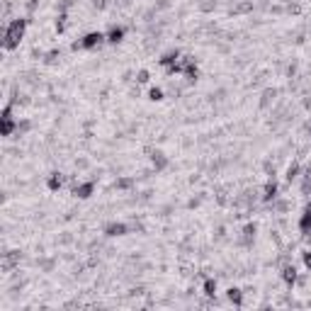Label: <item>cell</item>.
<instances>
[{
    "label": "cell",
    "mask_w": 311,
    "mask_h": 311,
    "mask_svg": "<svg viewBox=\"0 0 311 311\" xmlns=\"http://www.w3.org/2000/svg\"><path fill=\"white\" fill-rule=\"evenodd\" d=\"M25 29H27V20L25 17H15L10 20L5 29H3V49H17L22 37H25Z\"/></svg>",
    "instance_id": "obj_1"
},
{
    "label": "cell",
    "mask_w": 311,
    "mask_h": 311,
    "mask_svg": "<svg viewBox=\"0 0 311 311\" xmlns=\"http://www.w3.org/2000/svg\"><path fill=\"white\" fill-rule=\"evenodd\" d=\"M12 134H17V122L12 119V105H5L0 117V137H12Z\"/></svg>",
    "instance_id": "obj_2"
},
{
    "label": "cell",
    "mask_w": 311,
    "mask_h": 311,
    "mask_svg": "<svg viewBox=\"0 0 311 311\" xmlns=\"http://www.w3.org/2000/svg\"><path fill=\"white\" fill-rule=\"evenodd\" d=\"M102 42H107V37L102 32H88L83 39H78L73 44V49H98Z\"/></svg>",
    "instance_id": "obj_3"
},
{
    "label": "cell",
    "mask_w": 311,
    "mask_h": 311,
    "mask_svg": "<svg viewBox=\"0 0 311 311\" xmlns=\"http://www.w3.org/2000/svg\"><path fill=\"white\" fill-rule=\"evenodd\" d=\"M92 192H95V183H92V180L73 185V195L78 197V200H88V197H92Z\"/></svg>",
    "instance_id": "obj_4"
},
{
    "label": "cell",
    "mask_w": 311,
    "mask_h": 311,
    "mask_svg": "<svg viewBox=\"0 0 311 311\" xmlns=\"http://www.w3.org/2000/svg\"><path fill=\"white\" fill-rule=\"evenodd\" d=\"M297 280H299V270H297V265H292V263L282 265V282L287 284V287H294Z\"/></svg>",
    "instance_id": "obj_5"
},
{
    "label": "cell",
    "mask_w": 311,
    "mask_h": 311,
    "mask_svg": "<svg viewBox=\"0 0 311 311\" xmlns=\"http://www.w3.org/2000/svg\"><path fill=\"white\" fill-rule=\"evenodd\" d=\"M127 231H129V226H127V224H122V221H112V224H107V226H105V234H107L110 238L124 236Z\"/></svg>",
    "instance_id": "obj_6"
},
{
    "label": "cell",
    "mask_w": 311,
    "mask_h": 311,
    "mask_svg": "<svg viewBox=\"0 0 311 311\" xmlns=\"http://www.w3.org/2000/svg\"><path fill=\"white\" fill-rule=\"evenodd\" d=\"M277 197H280V185L275 183V180H270V183L263 187V197H260V200H263V202H275Z\"/></svg>",
    "instance_id": "obj_7"
},
{
    "label": "cell",
    "mask_w": 311,
    "mask_h": 311,
    "mask_svg": "<svg viewBox=\"0 0 311 311\" xmlns=\"http://www.w3.org/2000/svg\"><path fill=\"white\" fill-rule=\"evenodd\" d=\"M217 280L214 277H204V282H202V292H204V297H209V299H214L217 297Z\"/></svg>",
    "instance_id": "obj_8"
},
{
    "label": "cell",
    "mask_w": 311,
    "mask_h": 311,
    "mask_svg": "<svg viewBox=\"0 0 311 311\" xmlns=\"http://www.w3.org/2000/svg\"><path fill=\"white\" fill-rule=\"evenodd\" d=\"M226 299H229L234 306H241V304H243V292H241L238 287H229V289H226Z\"/></svg>",
    "instance_id": "obj_9"
},
{
    "label": "cell",
    "mask_w": 311,
    "mask_h": 311,
    "mask_svg": "<svg viewBox=\"0 0 311 311\" xmlns=\"http://www.w3.org/2000/svg\"><path fill=\"white\" fill-rule=\"evenodd\" d=\"M46 187H49L51 192L61 190V187H64V178H61V173H51V175H49V180H46Z\"/></svg>",
    "instance_id": "obj_10"
},
{
    "label": "cell",
    "mask_w": 311,
    "mask_h": 311,
    "mask_svg": "<svg viewBox=\"0 0 311 311\" xmlns=\"http://www.w3.org/2000/svg\"><path fill=\"white\" fill-rule=\"evenodd\" d=\"M151 163H153L156 170H163L165 165H168V158H165L163 151H153V153H151Z\"/></svg>",
    "instance_id": "obj_11"
},
{
    "label": "cell",
    "mask_w": 311,
    "mask_h": 311,
    "mask_svg": "<svg viewBox=\"0 0 311 311\" xmlns=\"http://www.w3.org/2000/svg\"><path fill=\"white\" fill-rule=\"evenodd\" d=\"M105 37H107V42H110V44H119V42L124 39V29H122V27H112L110 32L105 34Z\"/></svg>",
    "instance_id": "obj_12"
},
{
    "label": "cell",
    "mask_w": 311,
    "mask_h": 311,
    "mask_svg": "<svg viewBox=\"0 0 311 311\" xmlns=\"http://www.w3.org/2000/svg\"><path fill=\"white\" fill-rule=\"evenodd\" d=\"M302 168H299V163H294V165H289L287 168V183H294V180H299L302 178Z\"/></svg>",
    "instance_id": "obj_13"
},
{
    "label": "cell",
    "mask_w": 311,
    "mask_h": 311,
    "mask_svg": "<svg viewBox=\"0 0 311 311\" xmlns=\"http://www.w3.org/2000/svg\"><path fill=\"white\" fill-rule=\"evenodd\" d=\"M148 98L153 102H161L163 100V90H161V88H151V90H148Z\"/></svg>",
    "instance_id": "obj_14"
},
{
    "label": "cell",
    "mask_w": 311,
    "mask_h": 311,
    "mask_svg": "<svg viewBox=\"0 0 311 311\" xmlns=\"http://www.w3.org/2000/svg\"><path fill=\"white\" fill-rule=\"evenodd\" d=\"M66 20H68V15H66V12H61V17L56 20V32H64V29H66V25H68Z\"/></svg>",
    "instance_id": "obj_15"
},
{
    "label": "cell",
    "mask_w": 311,
    "mask_h": 311,
    "mask_svg": "<svg viewBox=\"0 0 311 311\" xmlns=\"http://www.w3.org/2000/svg\"><path fill=\"white\" fill-rule=\"evenodd\" d=\"M131 185H134V180H131V178H119V180H117V187H119V190H129Z\"/></svg>",
    "instance_id": "obj_16"
},
{
    "label": "cell",
    "mask_w": 311,
    "mask_h": 311,
    "mask_svg": "<svg viewBox=\"0 0 311 311\" xmlns=\"http://www.w3.org/2000/svg\"><path fill=\"white\" fill-rule=\"evenodd\" d=\"M302 260H304V267H306V270H311V250H304Z\"/></svg>",
    "instance_id": "obj_17"
},
{
    "label": "cell",
    "mask_w": 311,
    "mask_h": 311,
    "mask_svg": "<svg viewBox=\"0 0 311 311\" xmlns=\"http://www.w3.org/2000/svg\"><path fill=\"white\" fill-rule=\"evenodd\" d=\"M137 83H148V71H139V73H137Z\"/></svg>",
    "instance_id": "obj_18"
}]
</instances>
